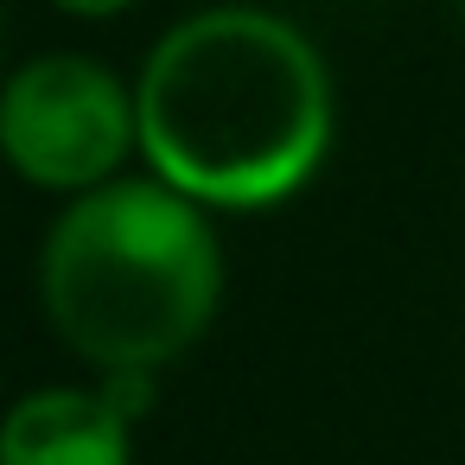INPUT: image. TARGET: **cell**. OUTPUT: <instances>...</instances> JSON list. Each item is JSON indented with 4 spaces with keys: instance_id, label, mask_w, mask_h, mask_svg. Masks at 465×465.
Here are the masks:
<instances>
[{
    "instance_id": "obj_4",
    "label": "cell",
    "mask_w": 465,
    "mask_h": 465,
    "mask_svg": "<svg viewBox=\"0 0 465 465\" xmlns=\"http://www.w3.org/2000/svg\"><path fill=\"white\" fill-rule=\"evenodd\" d=\"M0 465H128V414L90 389H33L0 427Z\"/></svg>"
},
{
    "instance_id": "obj_2",
    "label": "cell",
    "mask_w": 465,
    "mask_h": 465,
    "mask_svg": "<svg viewBox=\"0 0 465 465\" xmlns=\"http://www.w3.org/2000/svg\"><path fill=\"white\" fill-rule=\"evenodd\" d=\"M223 262L198 204L173 185L115 179L84 192L39 249V300L58 338L109 376L173 363L217 312Z\"/></svg>"
},
{
    "instance_id": "obj_1",
    "label": "cell",
    "mask_w": 465,
    "mask_h": 465,
    "mask_svg": "<svg viewBox=\"0 0 465 465\" xmlns=\"http://www.w3.org/2000/svg\"><path fill=\"white\" fill-rule=\"evenodd\" d=\"M153 173L204 204H274L331 141V77L300 26L262 7L179 20L134 90Z\"/></svg>"
},
{
    "instance_id": "obj_5",
    "label": "cell",
    "mask_w": 465,
    "mask_h": 465,
    "mask_svg": "<svg viewBox=\"0 0 465 465\" xmlns=\"http://www.w3.org/2000/svg\"><path fill=\"white\" fill-rule=\"evenodd\" d=\"M58 7H71V14H115V7H128V0H58Z\"/></svg>"
},
{
    "instance_id": "obj_3",
    "label": "cell",
    "mask_w": 465,
    "mask_h": 465,
    "mask_svg": "<svg viewBox=\"0 0 465 465\" xmlns=\"http://www.w3.org/2000/svg\"><path fill=\"white\" fill-rule=\"evenodd\" d=\"M141 134V115L115 71L77 52H52L14 71L7 109H0V141L14 166L39 185H103V173L128 153Z\"/></svg>"
}]
</instances>
